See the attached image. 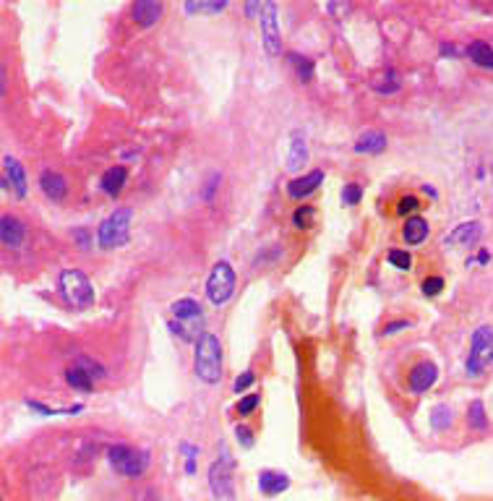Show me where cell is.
I'll list each match as a JSON object with an SVG mask.
<instances>
[{"instance_id": "cell-27", "label": "cell", "mask_w": 493, "mask_h": 501, "mask_svg": "<svg viewBox=\"0 0 493 501\" xmlns=\"http://www.w3.org/2000/svg\"><path fill=\"white\" fill-rule=\"evenodd\" d=\"M73 365H78V368H83V371L89 373L91 379L97 381V379H102L105 376V365L102 363H97L94 358H89V355H78L76 360H73Z\"/></svg>"}, {"instance_id": "cell-26", "label": "cell", "mask_w": 493, "mask_h": 501, "mask_svg": "<svg viewBox=\"0 0 493 501\" xmlns=\"http://www.w3.org/2000/svg\"><path fill=\"white\" fill-rule=\"evenodd\" d=\"M449 425H452V410L447 405H436L431 410V428L433 431H447Z\"/></svg>"}, {"instance_id": "cell-28", "label": "cell", "mask_w": 493, "mask_h": 501, "mask_svg": "<svg viewBox=\"0 0 493 501\" xmlns=\"http://www.w3.org/2000/svg\"><path fill=\"white\" fill-rule=\"evenodd\" d=\"M467 423H470L472 428H478V431H483V428L488 425L486 410H483V403H480V400L470 403V410H467Z\"/></svg>"}, {"instance_id": "cell-31", "label": "cell", "mask_w": 493, "mask_h": 501, "mask_svg": "<svg viewBox=\"0 0 493 501\" xmlns=\"http://www.w3.org/2000/svg\"><path fill=\"white\" fill-rule=\"evenodd\" d=\"M313 212H316L313 206H300V209H295V214H293V225L305 230L313 222Z\"/></svg>"}, {"instance_id": "cell-20", "label": "cell", "mask_w": 493, "mask_h": 501, "mask_svg": "<svg viewBox=\"0 0 493 501\" xmlns=\"http://www.w3.org/2000/svg\"><path fill=\"white\" fill-rule=\"evenodd\" d=\"M402 238L407 246H420L428 238V222L423 217H410V220L405 222Z\"/></svg>"}, {"instance_id": "cell-36", "label": "cell", "mask_w": 493, "mask_h": 501, "mask_svg": "<svg viewBox=\"0 0 493 501\" xmlns=\"http://www.w3.org/2000/svg\"><path fill=\"white\" fill-rule=\"evenodd\" d=\"M417 209V198L415 196H402L400 204H397V214H410Z\"/></svg>"}, {"instance_id": "cell-13", "label": "cell", "mask_w": 493, "mask_h": 501, "mask_svg": "<svg viewBox=\"0 0 493 501\" xmlns=\"http://www.w3.org/2000/svg\"><path fill=\"white\" fill-rule=\"evenodd\" d=\"M39 188L45 193L47 198H53V201H63L66 193H68V183L63 178L61 173H55V170H42L39 175Z\"/></svg>"}, {"instance_id": "cell-22", "label": "cell", "mask_w": 493, "mask_h": 501, "mask_svg": "<svg viewBox=\"0 0 493 501\" xmlns=\"http://www.w3.org/2000/svg\"><path fill=\"white\" fill-rule=\"evenodd\" d=\"M467 55L472 58L475 66L493 71V47L488 45V42H480V39H478V42H472V45L467 47Z\"/></svg>"}, {"instance_id": "cell-5", "label": "cell", "mask_w": 493, "mask_h": 501, "mask_svg": "<svg viewBox=\"0 0 493 501\" xmlns=\"http://www.w3.org/2000/svg\"><path fill=\"white\" fill-rule=\"evenodd\" d=\"M233 293H235V272L228 261H217L206 280V295L214 305H222L233 298Z\"/></svg>"}, {"instance_id": "cell-7", "label": "cell", "mask_w": 493, "mask_h": 501, "mask_svg": "<svg viewBox=\"0 0 493 501\" xmlns=\"http://www.w3.org/2000/svg\"><path fill=\"white\" fill-rule=\"evenodd\" d=\"M233 457L228 452H222V457L217 462H212L209 467V488L220 501L233 499Z\"/></svg>"}, {"instance_id": "cell-4", "label": "cell", "mask_w": 493, "mask_h": 501, "mask_svg": "<svg viewBox=\"0 0 493 501\" xmlns=\"http://www.w3.org/2000/svg\"><path fill=\"white\" fill-rule=\"evenodd\" d=\"M107 460H110V467L126 478H138L149 467V452L126 447V444H115L107 449Z\"/></svg>"}, {"instance_id": "cell-41", "label": "cell", "mask_w": 493, "mask_h": 501, "mask_svg": "<svg viewBox=\"0 0 493 501\" xmlns=\"http://www.w3.org/2000/svg\"><path fill=\"white\" fill-rule=\"evenodd\" d=\"M258 8H264V6H258V3H248V8H245V11H248V16H253Z\"/></svg>"}, {"instance_id": "cell-24", "label": "cell", "mask_w": 493, "mask_h": 501, "mask_svg": "<svg viewBox=\"0 0 493 501\" xmlns=\"http://www.w3.org/2000/svg\"><path fill=\"white\" fill-rule=\"evenodd\" d=\"M228 8V0H188L185 11L188 14H220Z\"/></svg>"}, {"instance_id": "cell-21", "label": "cell", "mask_w": 493, "mask_h": 501, "mask_svg": "<svg viewBox=\"0 0 493 501\" xmlns=\"http://www.w3.org/2000/svg\"><path fill=\"white\" fill-rule=\"evenodd\" d=\"M201 305L196 300H190V298H183V300H175L173 303V316L178 321H198L201 319Z\"/></svg>"}, {"instance_id": "cell-15", "label": "cell", "mask_w": 493, "mask_h": 501, "mask_svg": "<svg viewBox=\"0 0 493 501\" xmlns=\"http://www.w3.org/2000/svg\"><path fill=\"white\" fill-rule=\"evenodd\" d=\"M131 16H133V21H136L138 26L146 29V26H152L162 16V6L154 3V0H138V3H133V8H131Z\"/></svg>"}, {"instance_id": "cell-34", "label": "cell", "mask_w": 493, "mask_h": 501, "mask_svg": "<svg viewBox=\"0 0 493 501\" xmlns=\"http://www.w3.org/2000/svg\"><path fill=\"white\" fill-rule=\"evenodd\" d=\"M441 290H444V280H441V277H428V280H423V295L433 298V295H439Z\"/></svg>"}, {"instance_id": "cell-42", "label": "cell", "mask_w": 493, "mask_h": 501, "mask_svg": "<svg viewBox=\"0 0 493 501\" xmlns=\"http://www.w3.org/2000/svg\"><path fill=\"white\" fill-rule=\"evenodd\" d=\"M478 261H480V264H488V250H480V253H478Z\"/></svg>"}, {"instance_id": "cell-6", "label": "cell", "mask_w": 493, "mask_h": 501, "mask_svg": "<svg viewBox=\"0 0 493 501\" xmlns=\"http://www.w3.org/2000/svg\"><path fill=\"white\" fill-rule=\"evenodd\" d=\"M491 363H493V329L478 327L475 334H472V348H470V358H467V373H470V376H480Z\"/></svg>"}, {"instance_id": "cell-23", "label": "cell", "mask_w": 493, "mask_h": 501, "mask_svg": "<svg viewBox=\"0 0 493 501\" xmlns=\"http://www.w3.org/2000/svg\"><path fill=\"white\" fill-rule=\"evenodd\" d=\"M66 381H68V387L78 389V392H91L94 389V379L83 368H78V365H71L68 371H66Z\"/></svg>"}, {"instance_id": "cell-14", "label": "cell", "mask_w": 493, "mask_h": 501, "mask_svg": "<svg viewBox=\"0 0 493 501\" xmlns=\"http://www.w3.org/2000/svg\"><path fill=\"white\" fill-rule=\"evenodd\" d=\"M321 183H324V170H313V173H308V175H303V178H295V181L288 183V196L290 198L311 196Z\"/></svg>"}, {"instance_id": "cell-18", "label": "cell", "mask_w": 493, "mask_h": 501, "mask_svg": "<svg viewBox=\"0 0 493 501\" xmlns=\"http://www.w3.org/2000/svg\"><path fill=\"white\" fill-rule=\"evenodd\" d=\"M308 162V146L300 131L290 136V152H288V170H303Z\"/></svg>"}, {"instance_id": "cell-30", "label": "cell", "mask_w": 493, "mask_h": 501, "mask_svg": "<svg viewBox=\"0 0 493 501\" xmlns=\"http://www.w3.org/2000/svg\"><path fill=\"white\" fill-rule=\"evenodd\" d=\"M387 261H389L392 266H397V269H402V272H407V269L412 266V256L407 253V250H400V248H392V250H389Z\"/></svg>"}, {"instance_id": "cell-10", "label": "cell", "mask_w": 493, "mask_h": 501, "mask_svg": "<svg viewBox=\"0 0 493 501\" xmlns=\"http://www.w3.org/2000/svg\"><path fill=\"white\" fill-rule=\"evenodd\" d=\"M436 379H439V368H436V363H431V360H420V363H415L410 368V376H407V381H410V389L412 392H428V389L436 384Z\"/></svg>"}, {"instance_id": "cell-39", "label": "cell", "mask_w": 493, "mask_h": 501, "mask_svg": "<svg viewBox=\"0 0 493 501\" xmlns=\"http://www.w3.org/2000/svg\"><path fill=\"white\" fill-rule=\"evenodd\" d=\"M73 236H76V241H78V246H81L83 250L89 248V233L83 228H78V230H73Z\"/></svg>"}, {"instance_id": "cell-35", "label": "cell", "mask_w": 493, "mask_h": 501, "mask_svg": "<svg viewBox=\"0 0 493 501\" xmlns=\"http://www.w3.org/2000/svg\"><path fill=\"white\" fill-rule=\"evenodd\" d=\"M253 381H256V376H253V371H245V373H240V376H238V379H235V384H233V389H235L238 395H240V392H243V389H248L250 384H253Z\"/></svg>"}, {"instance_id": "cell-40", "label": "cell", "mask_w": 493, "mask_h": 501, "mask_svg": "<svg viewBox=\"0 0 493 501\" xmlns=\"http://www.w3.org/2000/svg\"><path fill=\"white\" fill-rule=\"evenodd\" d=\"M407 327H410L407 321H392V324L384 327V334H395V332H400V329H407Z\"/></svg>"}, {"instance_id": "cell-38", "label": "cell", "mask_w": 493, "mask_h": 501, "mask_svg": "<svg viewBox=\"0 0 493 501\" xmlns=\"http://www.w3.org/2000/svg\"><path fill=\"white\" fill-rule=\"evenodd\" d=\"M220 173H212V178H209V183H206V188H204V198L209 201V198L214 196V191H217V186H220Z\"/></svg>"}, {"instance_id": "cell-8", "label": "cell", "mask_w": 493, "mask_h": 501, "mask_svg": "<svg viewBox=\"0 0 493 501\" xmlns=\"http://www.w3.org/2000/svg\"><path fill=\"white\" fill-rule=\"evenodd\" d=\"M261 39H264V50L269 55L282 53V39H280V26H277V6L274 3H264L261 8Z\"/></svg>"}, {"instance_id": "cell-29", "label": "cell", "mask_w": 493, "mask_h": 501, "mask_svg": "<svg viewBox=\"0 0 493 501\" xmlns=\"http://www.w3.org/2000/svg\"><path fill=\"white\" fill-rule=\"evenodd\" d=\"M373 89H376V91H387V94H392V91L400 89V79H397L395 71L389 69L387 74H384V76L376 79V81H373Z\"/></svg>"}, {"instance_id": "cell-16", "label": "cell", "mask_w": 493, "mask_h": 501, "mask_svg": "<svg viewBox=\"0 0 493 501\" xmlns=\"http://www.w3.org/2000/svg\"><path fill=\"white\" fill-rule=\"evenodd\" d=\"M126 181H128V167L115 165V167H110L105 175H102L99 188L105 191L107 196H118V193L123 191V186H126Z\"/></svg>"}, {"instance_id": "cell-19", "label": "cell", "mask_w": 493, "mask_h": 501, "mask_svg": "<svg viewBox=\"0 0 493 501\" xmlns=\"http://www.w3.org/2000/svg\"><path fill=\"white\" fill-rule=\"evenodd\" d=\"M387 149V136L381 131H365L363 136L355 141L357 154H381Z\"/></svg>"}, {"instance_id": "cell-2", "label": "cell", "mask_w": 493, "mask_h": 501, "mask_svg": "<svg viewBox=\"0 0 493 501\" xmlns=\"http://www.w3.org/2000/svg\"><path fill=\"white\" fill-rule=\"evenodd\" d=\"M131 220H133V212H131L128 206H121V209H115L107 220H102V225L97 228V241H99V248H121L123 243H128V236H131Z\"/></svg>"}, {"instance_id": "cell-3", "label": "cell", "mask_w": 493, "mask_h": 501, "mask_svg": "<svg viewBox=\"0 0 493 501\" xmlns=\"http://www.w3.org/2000/svg\"><path fill=\"white\" fill-rule=\"evenodd\" d=\"M58 288H61L63 300L73 308H89L94 303V288H91L89 277L78 269H63L58 277Z\"/></svg>"}, {"instance_id": "cell-17", "label": "cell", "mask_w": 493, "mask_h": 501, "mask_svg": "<svg viewBox=\"0 0 493 501\" xmlns=\"http://www.w3.org/2000/svg\"><path fill=\"white\" fill-rule=\"evenodd\" d=\"M258 488H261V494L264 496H277L290 488V478L285 475V472L264 470L261 475H258Z\"/></svg>"}, {"instance_id": "cell-32", "label": "cell", "mask_w": 493, "mask_h": 501, "mask_svg": "<svg viewBox=\"0 0 493 501\" xmlns=\"http://www.w3.org/2000/svg\"><path fill=\"white\" fill-rule=\"evenodd\" d=\"M360 196H363V188H360L357 183H347V186L342 188V201L347 206H355L357 201H360Z\"/></svg>"}, {"instance_id": "cell-33", "label": "cell", "mask_w": 493, "mask_h": 501, "mask_svg": "<svg viewBox=\"0 0 493 501\" xmlns=\"http://www.w3.org/2000/svg\"><path fill=\"white\" fill-rule=\"evenodd\" d=\"M258 400H261L258 395H245V397H240V403H238V413H240V415H250V413H253V410L258 408Z\"/></svg>"}, {"instance_id": "cell-37", "label": "cell", "mask_w": 493, "mask_h": 501, "mask_svg": "<svg viewBox=\"0 0 493 501\" xmlns=\"http://www.w3.org/2000/svg\"><path fill=\"white\" fill-rule=\"evenodd\" d=\"M235 436L243 447H253V433H250L248 425H235Z\"/></svg>"}, {"instance_id": "cell-11", "label": "cell", "mask_w": 493, "mask_h": 501, "mask_svg": "<svg viewBox=\"0 0 493 501\" xmlns=\"http://www.w3.org/2000/svg\"><path fill=\"white\" fill-rule=\"evenodd\" d=\"M0 238H3V246L19 248L26 241V225L14 214H3L0 217Z\"/></svg>"}, {"instance_id": "cell-25", "label": "cell", "mask_w": 493, "mask_h": 501, "mask_svg": "<svg viewBox=\"0 0 493 501\" xmlns=\"http://www.w3.org/2000/svg\"><path fill=\"white\" fill-rule=\"evenodd\" d=\"M288 61H293V66H295L298 79H300V81H311V79H313V61H311V58H303V55H298V53H290Z\"/></svg>"}, {"instance_id": "cell-1", "label": "cell", "mask_w": 493, "mask_h": 501, "mask_svg": "<svg viewBox=\"0 0 493 501\" xmlns=\"http://www.w3.org/2000/svg\"><path fill=\"white\" fill-rule=\"evenodd\" d=\"M193 368H196V376L204 384H217L222 379V345L212 332L198 334Z\"/></svg>"}, {"instance_id": "cell-12", "label": "cell", "mask_w": 493, "mask_h": 501, "mask_svg": "<svg viewBox=\"0 0 493 501\" xmlns=\"http://www.w3.org/2000/svg\"><path fill=\"white\" fill-rule=\"evenodd\" d=\"M480 222H462V225H457L454 230H452V236H447V241L444 243L452 246V248H470V246L478 243L480 238Z\"/></svg>"}, {"instance_id": "cell-9", "label": "cell", "mask_w": 493, "mask_h": 501, "mask_svg": "<svg viewBox=\"0 0 493 501\" xmlns=\"http://www.w3.org/2000/svg\"><path fill=\"white\" fill-rule=\"evenodd\" d=\"M3 188L11 191L16 198L26 196V173L16 157H3Z\"/></svg>"}]
</instances>
